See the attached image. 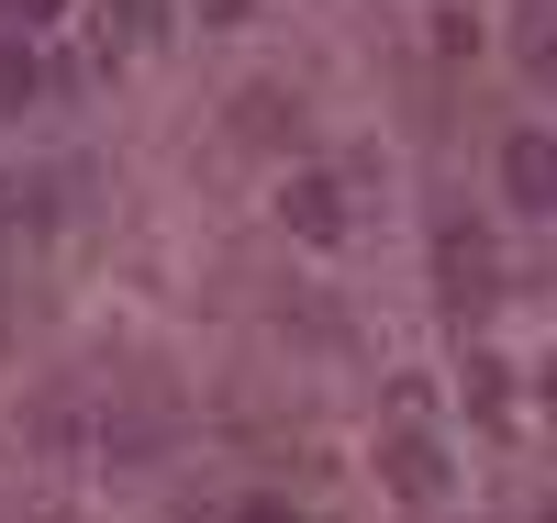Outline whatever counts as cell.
I'll list each match as a JSON object with an SVG mask.
<instances>
[{"label": "cell", "mask_w": 557, "mask_h": 523, "mask_svg": "<svg viewBox=\"0 0 557 523\" xmlns=\"http://www.w3.org/2000/svg\"><path fill=\"white\" fill-rule=\"evenodd\" d=\"M235 134H246V146H301V101H290V89H246Z\"/></svg>", "instance_id": "obj_5"}, {"label": "cell", "mask_w": 557, "mask_h": 523, "mask_svg": "<svg viewBox=\"0 0 557 523\" xmlns=\"http://www.w3.org/2000/svg\"><path fill=\"white\" fill-rule=\"evenodd\" d=\"M235 523H290V512H278V501H246V512H235Z\"/></svg>", "instance_id": "obj_9"}, {"label": "cell", "mask_w": 557, "mask_h": 523, "mask_svg": "<svg viewBox=\"0 0 557 523\" xmlns=\"http://www.w3.org/2000/svg\"><path fill=\"white\" fill-rule=\"evenodd\" d=\"M0 12H12V34H45V23L67 12V0H0Z\"/></svg>", "instance_id": "obj_8"}, {"label": "cell", "mask_w": 557, "mask_h": 523, "mask_svg": "<svg viewBox=\"0 0 557 523\" xmlns=\"http://www.w3.org/2000/svg\"><path fill=\"white\" fill-rule=\"evenodd\" d=\"M513 57L535 78H557V0H524V12H513Z\"/></svg>", "instance_id": "obj_7"}, {"label": "cell", "mask_w": 557, "mask_h": 523, "mask_svg": "<svg viewBox=\"0 0 557 523\" xmlns=\"http://www.w3.org/2000/svg\"><path fill=\"white\" fill-rule=\"evenodd\" d=\"M278 223H290L301 246H346V189L323 178V167H301L290 189H278Z\"/></svg>", "instance_id": "obj_2"}, {"label": "cell", "mask_w": 557, "mask_h": 523, "mask_svg": "<svg viewBox=\"0 0 557 523\" xmlns=\"http://www.w3.org/2000/svg\"><path fill=\"white\" fill-rule=\"evenodd\" d=\"M380 468H391V490H401V501H435V490H446V457H435L424 423H412V401H401V435H391Z\"/></svg>", "instance_id": "obj_4"}, {"label": "cell", "mask_w": 557, "mask_h": 523, "mask_svg": "<svg viewBox=\"0 0 557 523\" xmlns=\"http://www.w3.org/2000/svg\"><path fill=\"white\" fill-rule=\"evenodd\" d=\"M502 189H513V212H557V134H513L502 146Z\"/></svg>", "instance_id": "obj_3"}, {"label": "cell", "mask_w": 557, "mask_h": 523, "mask_svg": "<svg viewBox=\"0 0 557 523\" xmlns=\"http://www.w3.org/2000/svg\"><path fill=\"white\" fill-rule=\"evenodd\" d=\"M178 0H101V57H134V45H157L168 34Z\"/></svg>", "instance_id": "obj_6"}, {"label": "cell", "mask_w": 557, "mask_h": 523, "mask_svg": "<svg viewBox=\"0 0 557 523\" xmlns=\"http://www.w3.org/2000/svg\"><path fill=\"white\" fill-rule=\"evenodd\" d=\"M235 12H246V0H201V23H235Z\"/></svg>", "instance_id": "obj_10"}, {"label": "cell", "mask_w": 557, "mask_h": 523, "mask_svg": "<svg viewBox=\"0 0 557 523\" xmlns=\"http://www.w3.org/2000/svg\"><path fill=\"white\" fill-rule=\"evenodd\" d=\"M435 290H446L457 323L502 301V257H491V234H480L469 212H446V223H435Z\"/></svg>", "instance_id": "obj_1"}]
</instances>
